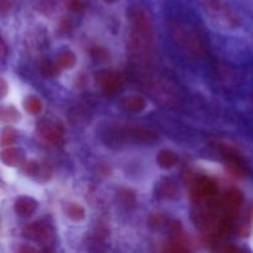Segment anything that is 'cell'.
I'll list each match as a JSON object with an SVG mask.
<instances>
[{
	"label": "cell",
	"instance_id": "obj_2",
	"mask_svg": "<svg viewBox=\"0 0 253 253\" xmlns=\"http://www.w3.org/2000/svg\"><path fill=\"white\" fill-rule=\"evenodd\" d=\"M168 34L175 46L190 58H202L205 56V43L199 32L180 20H172L168 24Z\"/></svg>",
	"mask_w": 253,
	"mask_h": 253
},
{
	"label": "cell",
	"instance_id": "obj_9",
	"mask_svg": "<svg viewBox=\"0 0 253 253\" xmlns=\"http://www.w3.org/2000/svg\"><path fill=\"white\" fill-rule=\"evenodd\" d=\"M39 135L41 136L46 142L56 145V143L61 142L62 138H63V126L59 123H56V121L44 120L40 124Z\"/></svg>",
	"mask_w": 253,
	"mask_h": 253
},
{
	"label": "cell",
	"instance_id": "obj_6",
	"mask_svg": "<svg viewBox=\"0 0 253 253\" xmlns=\"http://www.w3.org/2000/svg\"><path fill=\"white\" fill-rule=\"evenodd\" d=\"M242 204H244V194L237 188H231L220 198V210L231 221L239 216Z\"/></svg>",
	"mask_w": 253,
	"mask_h": 253
},
{
	"label": "cell",
	"instance_id": "obj_3",
	"mask_svg": "<svg viewBox=\"0 0 253 253\" xmlns=\"http://www.w3.org/2000/svg\"><path fill=\"white\" fill-rule=\"evenodd\" d=\"M205 12L208 16L215 22L226 29H235L239 27L240 19L239 15L222 0H205L204 4Z\"/></svg>",
	"mask_w": 253,
	"mask_h": 253
},
{
	"label": "cell",
	"instance_id": "obj_13",
	"mask_svg": "<svg viewBox=\"0 0 253 253\" xmlns=\"http://www.w3.org/2000/svg\"><path fill=\"white\" fill-rule=\"evenodd\" d=\"M156 162L163 169H169L173 168L178 162V157L173 151L170 150H162L157 153Z\"/></svg>",
	"mask_w": 253,
	"mask_h": 253
},
{
	"label": "cell",
	"instance_id": "obj_26",
	"mask_svg": "<svg viewBox=\"0 0 253 253\" xmlns=\"http://www.w3.org/2000/svg\"><path fill=\"white\" fill-rule=\"evenodd\" d=\"M72 29H73V25H72V21L68 19H63L58 24V30L61 34H71Z\"/></svg>",
	"mask_w": 253,
	"mask_h": 253
},
{
	"label": "cell",
	"instance_id": "obj_10",
	"mask_svg": "<svg viewBox=\"0 0 253 253\" xmlns=\"http://www.w3.org/2000/svg\"><path fill=\"white\" fill-rule=\"evenodd\" d=\"M156 197L162 200H173L178 197V184L173 178H162L156 184Z\"/></svg>",
	"mask_w": 253,
	"mask_h": 253
},
{
	"label": "cell",
	"instance_id": "obj_29",
	"mask_svg": "<svg viewBox=\"0 0 253 253\" xmlns=\"http://www.w3.org/2000/svg\"><path fill=\"white\" fill-rule=\"evenodd\" d=\"M1 57L2 58H5V56H6V43H5V41L2 40L1 41Z\"/></svg>",
	"mask_w": 253,
	"mask_h": 253
},
{
	"label": "cell",
	"instance_id": "obj_18",
	"mask_svg": "<svg viewBox=\"0 0 253 253\" xmlns=\"http://www.w3.org/2000/svg\"><path fill=\"white\" fill-rule=\"evenodd\" d=\"M57 64L61 68V71H67V69H72L77 63V57L73 52H63V53L59 54V57L57 58Z\"/></svg>",
	"mask_w": 253,
	"mask_h": 253
},
{
	"label": "cell",
	"instance_id": "obj_27",
	"mask_svg": "<svg viewBox=\"0 0 253 253\" xmlns=\"http://www.w3.org/2000/svg\"><path fill=\"white\" fill-rule=\"evenodd\" d=\"M17 251H19L20 253H25V252H37L39 250L35 249V247H32V246H26V245H25V246L20 247Z\"/></svg>",
	"mask_w": 253,
	"mask_h": 253
},
{
	"label": "cell",
	"instance_id": "obj_12",
	"mask_svg": "<svg viewBox=\"0 0 253 253\" xmlns=\"http://www.w3.org/2000/svg\"><path fill=\"white\" fill-rule=\"evenodd\" d=\"M123 106L127 111L140 114L145 111V109L147 108V101H146L143 96L138 95V94H132V95H128L124 99Z\"/></svg>",
	"mask_w": 253,
	"mask_h": 253
},
{
	"label": "cell",
	"instance_id": "obj_21",
	"mask_svg": "<svg viewBox=\"0 0 253 253\" xmlns=\"http://www.w3.org/2000/svg\"><path fill=\"white\" fill-rule=\"evenodd\" d=\"M41 165L36 161H25L21 163V170L26 175H31V177H39L40 172H41Z\"/></svg>",
	"mask_w": 253,
	"mask_h": 253
},
{
	"label": "cell",
	"instance_id": "obj_30",
	"mask_svg": "<svg viewBox=\"0 0 253 253\" xmlns=\"http://www.w3.org/2000/svg\"><path fill=\"white\" fill-rule=\"evenodd\" d=\"M106 2H114V1H116V0H105Z\"/></svg>",
	"mask_w": 253,
	"mask_h": 253
},
{
	"label": "cell",
	"instance_id": "obj_25",
	"mask_svg": "<svg viewBox=\"0 0 253 253\" xmlns=\"http://www.w3.org/2000/svg\"><path fill=\"white\" fill-rule=\"evenodd\" d=\"M66 4H67V7H68L71 11L77 12V14H79V12H83L84 10H85V6H86L84 0H67Z\"/></svg>",
	"mask_w": 253,
	"mask_h": 253
},
{
	"label": "cell",
	"instance_id": "obj_17",
	"mask_svg": "<svg viewBox=\"0 0 253 253\" xmlns=\"http://www.w3.org/2000/svg\"><path fill=\"white\" fill-rule=\"evenodd\" d=\"M24 108L31 115H39V114L42 113L43 105H42V101L37 96L30 95L24 100Z\"/></svg>",
	"mask_w": 253,
	"mask_h": 253
},
{
	"label": "cell",
	"instance_id": "obj_8",
	"mask_svg": "<svg viewBox=\"0 0 253 253\" xmlns=\"http://www.w3.org/2000/svg\"><path fill=\"white\" fill-rule=\"evenodd\" d=\"M119 138L131 142H152L157 140L158 135L155 131L146 127H123L119 128V133H116Z\"/></svg>",
	"mask_w": 253,
	"mask_h": 253
},
{
	"label": "cell",
	"instance_id": "obj_28",
	"mask_svg": "<svg viewBox=\"0 0 253 253\" xmlns=\"http://www.w3.org/2000/svg\"><path fill=\"white\" fill-rule=\"evenodd\" d=\"M0 88H1V96L5 98L7 94V84L5 82V79H1V83H0Z\"/></svg>",
	"mask_w": 253,
	"mask_h": 253
},
{
	"label": "cell",
	"instance_id": "obj_24",
	"mask_svg": "<svg viewBox=\"0 0 253 253\" xmlns=\"http://www.w3.org/2000/svg\"><path fill=\"white\" fill-rule=\"evenodd\" d=\"M89 52H90V56L99 62L105 61L109 57L108 49L103 46H99V44H95V46L91 47V48L89 49Z\"/></svg>",
	"mask_w": 253,
	"mask_h": 253
},
{
	"label": "cell",
	"instance_id": "obj_23",
	"mask_svg": "<svg viewBox=\"0 0 253 253\" xmlns=\"http://www.w3.org/2000/svg\"><path fill=\"white\" fill-rule=\"evenodd\" d=\"M15 141H16V131L10 126L5 127L1 132V145L7 147V146L14 145Z\"/></svg>",
	"mask_w": 253,
	"mask_h": 253
},
{
	"label": "cell",
	"instance_id": "obj_5",
	"mask_svg": "<svg viewBox=\"0 0 253 253\" xmlns=\"http://www.w3.org/2000/svg\"><path fill=\"white\" fill-rule=\"evenodd\" d=\"M22 234L26 239L39 242L42 246L46 247L52 246L56 241V235H54L53 229L42 221H35L31 222V224H27L22 229Z\"/></svg>",
	"mask_w": 253,
	"mask_h": 253
},
{
	"label": "cell",
	"instance_id": "obj_4",
	"mask_svg": "<svg viewBox=\"0 0 253 253\" xmlns=\"http://www.w3.org/2000/svg\"><path fill=\"white\" fill-rule=\"evenodd\" d=\"M215 148H216L217 152L225 160L227 169L231 173V175L236 178H244L249 174V168H247L246 161H245L242 153L235 146H232L229 142L217 141L215 143Z\"/></svg>",
	"mask_w": 253,
	"mask_h": 253
},
{
	"label": "cell",
	"instance_id": "obj_7",
	"mask_svg": "<svg viewBox=\"0 0 253 253\" xmlns=\"http://www.w3.org/2000/svg\"><path fill=\"white\" fill-rule=\"evenodd\" d=\"M96 82L106 95H116L124 88V81L120 74L113 71H100L96 73Z\"/></svg>",
	"mask_w": 253,
	"mask_h": 253
},
{
	"label": "cell",
	"instance_id": "obj_15",
	"mask_svg": "<svg viewBox=\"0 0 253 253\" xmlns=\"http://www.w3.org/2000/svg\"><path fill=\"white\" fill-rule=\"evenodd\" d=\"M1 161L7 167H15L20 162V151L12 146H7L1 151Z\"/></svg>",
	"mask_w": 253,
	"mask_h": 253
},
{
	"label": "cell",
	"instance_id": "obj_16",
	"mask_svg": "<svg viewBox=\"0 0 253 253\" xmlns=\"http://www.w3.org/2000/svg\"><path fill=\"white\" fill-rule=\"evenodd\" d=\"M1 121L5 124H16L21 120V114L19 113L15 106L12 105H7V106H2L1 108Z\"/></svg>",
	"mask_w": 253,
	"mask_h": 253
},
{
	"label": "cell",
	"instance_id": "obj_19",
	"mask_svg": "<svg viewBox=\"0 0 253 253\" xmlns=\"http://www.w3.org/2000/svg\"><path fill=\"white\" fill-rule=\"evenodd\" d=\"M148 225L152 227L153 230H162L165 227H168L170 225L169 220L162 212H153L148 219Z\"/></svg>",
	"mask_w": 253,
	"mask_h": 253
},
{
	"label": "cell",
	"instance_id": "obj_1",
	"mask_svg": "<svg viewBox=\"0 0 253 253\" xmlns=\"http://www.w3.org/2000/svg\"><path fill=\"white\" fill-rule=\"evenodd\" d=\"M130 25V41L128 47L137 59L145 61L151 56V49L155 41L153 22L148 12L140 5H133L127 11Z\"/></svg>",
	"mask_w": 253,
	"mask_h": 253
},
{
	"label": "cell",
	"instance_id": "obj_11",
	"mask_svg": "<svg viewBox=\"0 0 253 253\" xmlns=\"http://www.w3.org/2000/svg\"><path fill=\"white\" fill-rule=\"evenodd\" d=\"M37 209V202L31 197H26L22 195L15 200L14 210L19 216L21 217H29L36 211Z\"/></svg>",
	"mask_w": 253,
	"mask_h": 253
},
{
	"label": "cell",
	"instance_id": "obj_20",
	"mask_svg": "<svg viewBox=\"0 0 253 253\" xmlns=\"http://www.w3.org/2000/svg\"><path fill=\"white\" fill-rule=\"evenodd\" d=\"M40 72L43 74L44 77H56L61 73V68L58 67L57 62H52V61H42L40 63Z\"/></svg>",
	"mask_w": 253,
	"mask_h": 253
},
{
	"label": "cell",
	"instance_id": "obj_14",
	"mask_svg": "<svg viewBox=\"0 0 253 253\" xmlns=\"http://www.w3.org/2000/svg\"><path fill=\"white\" fill-rule=\"evenodd\" d=\"M64 214L73 221L79 222L85 219V209L78 203L71 202L64 207Z\"/></svg>",
	"mask_w": 253,
	"mask_h": 253
},
{
	"label": "cell",
	"instance_id": "obj_22",
	"mask_svg": "<svg viewBox=\"0 0 253 253\" xmlns=\"http://www.w3.org/2000/svg\"><path fill=\"white\" fill-rule=\"evenodd\" d=\"M119 199L123 203V205H126V207H135L136 204V195L135 193L131 189H127V188H124V189L119 190Z\"/></svg>",
	"mask_w": 253,
	"mask_h": 253
}]
</instances>
